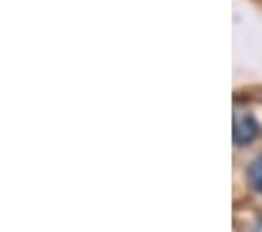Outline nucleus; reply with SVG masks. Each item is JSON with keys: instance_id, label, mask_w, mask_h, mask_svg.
<instances>
[{"instance_id": "obj_1", "label": "nucleus", "mask_w": 262, "mask_h": 232, "mask_svg": "<svg viewBox=\"0 0 262 232\" xmlns=\"http://www.w3.org/2000/svg\"><path fill=\"white\" fill-rule=\"evenodd\" d=\"M232 136H234L236 145H248L260 136V124L255 122L253 115L239 113V115H234V132H232Z\"/></svg>"}, {"instance_id": "obj_2", "label": "nucleus", "mask_w": 262, "mask_h": 232, "mask_svg": "<svg viewBox=\"0 0 262 232\" xmlns=\"http://www.w3.org/2000/svg\"><path fill=\"white\" fill-rule=\"evenodd\" d=\"M248 181H251V185L257 193H262V155L248 166Z\"/></svg>"}]
</instances>
